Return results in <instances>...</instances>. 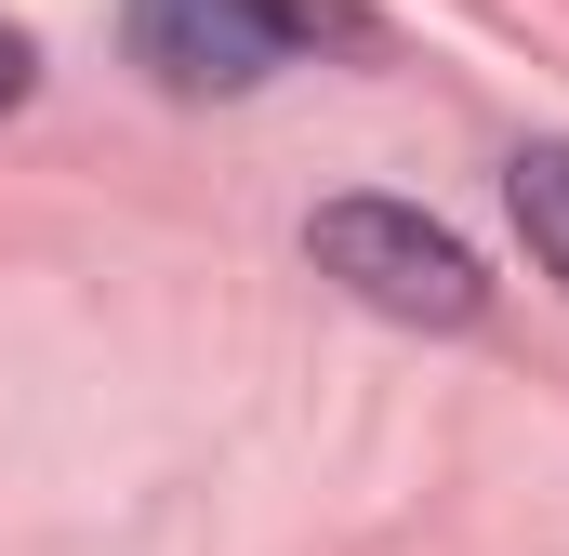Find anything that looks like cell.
Segmentation results:
<instances>
[{"label":"cell","mask_w":569,"mask_h":556,"mask_svg":"<svg viewBox=\"0 0 569 556\" xmlns=\"http://www.w3.org/2000/svg\"><path fill=\"white\" fill-rule=\"evenodd\" d=\"M345 0H133V53L172 93H252L279 53L331 40Z\"/></svg>","instance_id":"7a4b0ae2"},{"label":"cell","mask_w":569,"mask_h":556,"mask_svg":"<svg viewBox=\"0 0 569 556\" xmlns=\"http://www.w3.org/2000/svg\"><path fill=\"white\" fill-rule=\"evenodd\" d=\"M27 80H40V53H27V27H0V107H27Z\"/></svg>","instance_id":"277c9868"},{"label":"cell","mask_w":569,"mask_h":556,"mask_svg":"<svg viewBox=\"0 0 569 556\" xmlns=\"http://www.w3.org/2000/svg\"><path fill=\"white\" fill-rule=\"evenodd\" d=\"M503 199H517V226H530V252H543V278H569V146H517Z\"/></svg>","instance_id":"3957f363"},{"label":"cell","mask_w":569,"mask_h":556,"mask_svg":"<svg viewBox=\"0 0 569 556\" xmlns=\"http://www.w3.org/2000/svg\"><path fill=\"white\" fill-rule=\"evenodd\" d=\"M305 252H318V278H345L371 318H411V331H463V318L490 305L477 252H463L437 212H411V199H331V212L305 226Z\"/></svg>","instance_id":"6da1fadb"}]
</instances>
